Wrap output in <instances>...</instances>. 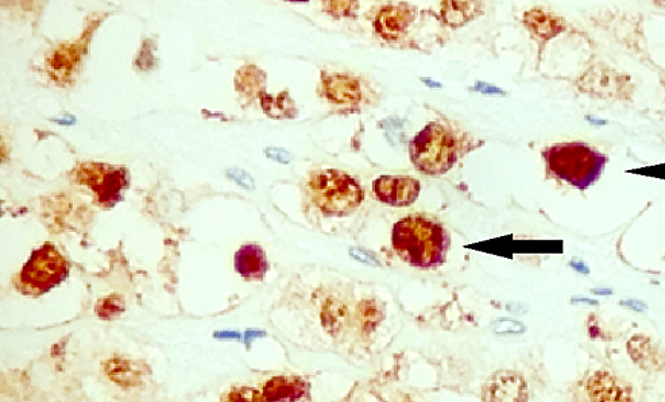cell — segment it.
<instances>
[{
    "mask_svg": "<svg viewBox=\"0 0 665 402\" xmlns=\"http://www.w3.org/2000/svg\"><path fill=\"white\" fill-rule=\"evenodd\" d=\"M307 392V384L299 377H274L264 385L266 402H296Z\"/></svg>",
    "mask_w": 665,
    "mask_h": 402,
    "instance_id": "8fae6325",
    "label": "cell"
},
{
    "mask_svg": "<svg viewBox=\"0 0 665 402\" xmlns=\"http://www.w3.org/2000/svg\"><path fill=\"white\" fill-rule=\"evenodd\" d=\"M548 168L560 180L579 189L589 188L601 177L607 158L585 143H562L544 153Z\"/></svg>",
    "mask_w": 665,
    "mask_h": 402,
    "instance_id": "7a4b0ae2",
    "label": "cell"
},
{
    "mask_svg": "<svg viewBox=\"0 0 665 402\" xmlns=\"http://www.w3.org/2000/svg\"><path fill=\"white\" fill-rule=\"evenodd\" d=\"M125 169L115 166L88 162L81 165L76 172V180L95 192L99 204L104 207L114 206L127 185Z\"/></svg>",
    "mask_w": 665,
    "mask_h": 402,
    "instance_id": "8992f818",
    "label": "cell"
},
{
    "mask_svg": "<svg viewBox=\"0 0 665 402\" xmlns=\"http://www.w3.org/2000/svg\"><path fill=\"white\" fill-rule=\"evenodd\" d=\"M123 311V303L118 297H110V299L102 300L96 308V312L102 319L118 318Z\"/></svg>",
    "mask_w": 665,
    "mask_h": 402,
    "instance_id": "d6986e66",
    "label": "cell"
},
{
    "mask_svg": "<svg viewBox=\"0 0 665 402\" xmlns=\"http://www.w3.org/2000/svg\"><path fill=\"white\" fill-rule=\"evenodd\" d=\"M378 316H380V312L373 301H365L361 305V322L366 328L378 323Z\"/></svg>",
    "mask_w": 665,
    "mask_h": 402,
    "instance_id": "44dd1931",
    "label": "cell"
},
{
    "mask_svg": "<svg viewBox=\"0 0 665 402\" xmlns=\"http://www.w3.org/2000/svg\"><path fill=\"white\" fill-rule=\"evenodd\" d=\"M222 402H266L264 394L253 388H235L222 398Z\"/></svg>",
    "mask_w": 665,
    "mask_h": 402,
    "instance_id": "ac0fdd59",
    "label": "cell"
},
{
    "mask_svg": "<svg viewBox=\"0 0 665 402\" xmlns=\"http://www.w3.org/2000/svg\"><path fill=\"white\" fill-rule=\"evenodd\" d=\"M375 196L390 206H409L420 193V183L411 177L384 176L374 181Z\"/></svg>",
    "mask_w": 665,
    "mask_h": 402,
    "instance_id": "ba28073f",
    "label": "cell"
},
{
    "mask_svg": "<svg viewBox=\"0 0 665 402\" xmlns=\"http://www.w3.org/2000/svg\"><path fill=\"white\" fill-rule=\"evenodd\" d=\"M107 376L115 384L123 386V388H133L142 382V377L145 376L146 369H143L137 362L129 361L125 358H112L104 366Z\"/></svg>",
    "mask_w": 665,
    "mask_h": 402,
    "instance_id": "5bb4252c",
    "label": "cell"
},
{
    "mask_svg": "<svg viewBox=\"0 0 665 402\" xmlns=\"http://www.w3.org/2000/svg\"><path fill=\"white\" fill-rule=\"evenodd\" d=\"M478 3L474 2H444L442 3L443 19L452 27L465 25L474 17Z\"/></svg>",
    "mask_w": 665,
    "mask_h": 402,
    "instance_id": "2e32d148",
    "label": "cell"
},
{
    "mask_svg": "<svg viewBox=\"0 0 665 402\" xmlns=\"http://www.w3.org/2000/svg\"><path fill=\"white\" fill-rule=\"evenodd\" d=\"M412 21L413 13L408 6L385 7L375 19V29L386 40H396Z\"/></svg>",
    "mask_w": 665,
    "mask_h": 402,
    "instance_id": "30bf717a",
    "label": "cell"
},
{
    "mask_svg": "<svg viewBox=\"0 0 665 402\" xmlns=\"http://www.w3.org/2000/svg\"><path fill=\"white\" fill-rule=\"evenodd\" d=\"M483 402H528V386L514 371H500L486 381Z\"/></svg>",
    "mask_w": 665,
    "mask_h": 402,
    "instance_id": "52a82bcc",
    "label": "cell"
},
{
    "mask_svg": "<svg viewBox=\"0 0 665 402\" xmlns=\"http://www.w3.org/2000/svg\"><path fill=\"white\" fill-rule=\"evenodd\" d=\"M423 81H424L425 84H428L429 87H435V88L442 87V85H440L439 83H435V81H433V83H432V81H429V79H423Z\"/></svg>",
    "mask_w": 665,
    "mask_h": 402,
    "instance_id": "484cf974",
    "label": "cell"
},
{
    "mask_svg": "<svg viewBox=\"0 0 665 402\" xmlns=\"http://www.w3.org/2000/svg\"><path fill=\"white\" fill-rule=\"evenodd\" d=\"M409 152L420 172L442 175L455 162V141L443 126L429 123L413 139Z\"/></svg>",
    "mask_w": 665,
    "mask_h": 402,
    "instance_id": "5b68a950",
    "label": "cell"
},
{
    "mask_svg": "<svg viewBox=\"0 0 665 402\" xmlns=\"http://www.w3.org/2000/svg\"><path fill=\"white\" fill-rule=\"evenodd\" d=\"M68 262L52 245L34 251L19 273L17 288L25 295L41 296L67 278Z\"/></svg>",
    "mask_w": 665,
    "mask_h": 402,
    "instance_id": "277c9868",
    "label": "cell"
},
{
    "mask_svg": "<svg viewBox=\"0 0 665 402\" xmlns=\"http://www.w3.org/2000/svg\"><path fill=\"white\" fill-rule=\"evenodd\" d=\"M475 91L487 95H504V91L500 90V88L493 87V85H489L486 83H478L477 85H475Z\"/></svg>",
    "mask_w": 665,
    "mask_h": 402,
    "instance_id": "d4e9b609",
    "label": "cell"
},
{
    "mask_svg": "<svg viewBox=\"0 0 665 402\" xmlns=\"http://www.w3.org/2000/svg\"><path fill=\"white\" fill-rule=\"evenodd\" d=\"M235 268L242 277L258 280L268 272L264 250L259 246L245 245L235 255Z\"/></svg>",
    "mask_w": 665,
    "mask_h": 402,
    "instance_id": "4fadbf2b",
    "label": "cell"
},
{
    "mask_svg": "<svg viewBox=\"0 0 665 402\" xmlns=\"http://www.w3.org/2000/svg\"><path fill=\"white\" fill-rule=\"evenodd\" d=\"M524 22L535 36L543 38V40L554 38L556 34L564 30L562 19L541 10L529 11L525 14Z\"/></svg>",
    "mask_w": 665,
    "mask_h": 402,
    "instance_id": "9a60e30c",
    "label": "cell"
},
{
    "mask_svg": "<svg viewBox=\"0 0 665 402\" xmlns=\"http://www.w3.org/2000/svg\"><path fill=\"white\" fill-rule=\"evenodd\" d=\"M309 189L316 206L328 215L350 214L363 200L361 185L353 177L335 169L313 173Z\"/></svg>",
    "mask_w": 665,
    "mask_h": 402,
    "instance_id": "3957f363",
    "label": "cell"
},
{
    "mask_svg": "<svg viewBox=\"0 0 665 402\" xmlns=\"http://www.w3.org/2000/svg\"><path fill=\"white\" fill-rule=\"evenodd\" d=\"M354 5V2H327L324 3V10L335 15V17L336 15H338V17H344V15L350 13V10L353 9Z\"/></svg>",
    "mask_w": 665,
    "mask_h": 402,
    "instance_id": "7402d4cb",
    "label": "cell"
},
{
    "mask_svg": "<svg viewBox=\"0 0 665 402\" xmlns=\"http://www.w3.org/2000/svg\"><path fill=\"white\" fill-rule=\"evenodd\" d=\"M264 108L272 117H285L286 112L291 111L293 108L292 100L289 99L288 94H282L277 99L265 98Z\"/></svg>",
    "mask_w": 665,
    "mask_h": 402,
    "instance_id": "e0dca14e",
    "label": "cell"
},
{
    "mask_svg": "<svg viewBox=\"0 0 665 402\" xmlns=\"http://www.w3.org/2000/svg\"><path fill=\"white\" fill-rule=\"evenodd\" d=\"M227 177L230 180L235 181V183L241 185V187L246 189H254L255 183L253 177L241 168H230L227 169Z\"/></svg>",
    "mask_w": 665,
    "mask_h": 402,
    "instance_id": "ffe728a7",
    "label": "cell"
},
{
    "mask_svg": "<svg viewBox=\"0 0 665 402\" xmlns=\"http://www.w3.org/2000/svg\"><path fill=\"white\" fill-rule=\"evenodd\" d=\"M595 293H610V291H595Z\"/></svg>",
    "mask_w": 665,
    "mask_h": 402,
    "instance_id": "4316f807",
    "label": "cell"
},
{
    "mask_svg": "<svg viewBox=\"0 0 665 402\" xmlns=\"http://www.w3.org/2000/svg\"><path fill=\"white\" fill-rule=\"evenodd\" d=\"M351 255H353L355 260L361 261L363 264L377 265V261H375L369 253H366V251L361 249H351Z\"/></svg>",
    "mask_w": 665,
    "mask_h": 402,
    "instance_id": "cb8c5ba5",
    "label": "cell"
},
{
    "mask_svg": "<svg viewBox=\"0 0 665 402\" xmlns=\"http://www.w3.org/2000/svg\"><path fill=\"white\" fill-rule=\"evenodd\" d=\"M324 92L332 103L355 104L361 100V85L346 75H331L324 80Z\"/></svg>",
    "mask_w": 665,
    "mask_h": 402,
    "instance_id": "7c38bea8",
    "label": "cell"
},
{
    "mask_svg": "<svg viewBox=\"0 0 665 402\" xmlns=\"http://www.w3.org/2000/svg\"><path fill=\"white\" fill-rule=\"evenodd\" d=\"M590 402H633L629 390L607 371H595L586 382Z\"/></svg>",
    "mask_w": 665,
    "mask_h": 402,
    "instance_id": "9c48e42d",
    "label": "cell"
},
{
    "mask_svg": "<svg viewBox=\"0 0 665 402\" xmlns=\"http://www.w3.org/2000/svg\"><path fill=\"white\" fill-rule=\"evenodd\" d=\"M393 247L407 264L433 268L444 261L448 238L439 224L423 218H408L394 226Z\"/></svg>",
    "mask_w": 665,
    "mask_h": 402,
    "instance_id": "6da1fadb",
    "label": "cell"
},
{
    "mask_svg": "<svg viewBox=\"0 0 665 402\" xmlns=\"http://www.w3.org/2000/svg\"><path fill=\"white\" fill-rule=\"evenodd\" d=\"M266 156L280 164H289L292 161V154L281 148H268L265 150Z\"/></svg>",
    "mask_w": 665,
    "mask_h": 402,
    "instance_id": "603a6c76",
    "label": "cell"
}]
</instances>
